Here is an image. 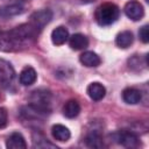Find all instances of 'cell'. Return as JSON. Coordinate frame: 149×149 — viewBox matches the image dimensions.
Instances as JSON below:
<instances>
[{
	"instance_id": "5",
	"label": "cell",
	"mask_w": 149,
	"mask_h": 149,
	"mask_svg": "<svg viewBox=\"0 0 149 149\" xmlns=\"http://www.w3.org/2000/svg\"><path fill=\"white\" fill-rule=\"evenodd\" d=\"M112 137L114 139V141L126 148H136L140 146V141L139 137L133 133V132H128V130H121L118 133H114L112 135Z\"/></svg>"
},
{
	"instance_id": "22",
	"label": "cell",
	"mask_w": 149,
	"mask_h": 149,
	"mask_svg": "<svg viewBox=\"0 0 149 149\" xmlns=\"http://www.w3.org/2000/svg\"><path fill=\"white\" fill-rule=\"evenodd\" d=\"M139 36H140V40L143 42V43H148L149 42V27L146 24L143 26L140 31H139Z\"/></svg>"
},
{
	"instance_id": "15",
	"label": "cell",
	"mask_w": 149,
	"mask_h": 149,
	"mask_svg": "<svg viewBox=\"0 0 149 149\" xmlns=\"http://www.w3.org/2000/svg\"><path fill=\"white\" fill-rule=\"evenodd\" d=\"M80 112V105L77 100L74 99H70L65 102L64 107H63V114L69 118V119H73L76 118Z\"/></svg>"
},
{
	"instance_id": "7",
	"label": "cell",
	"mask_w": 149,
	"mask_h": 149,
	"mask_svg": "<svg viewBox=\"0 0 149 149\" xmlns=\"http://www.w3.org/2000/svg\"><path fill=\"white\" fill-rule=\"evenodd\" d=\"M125 14L133 21H137V20H141L143 17V14H144V9H143V6L136 1V0H130L128 1L126 5H125Z\"/></svg>"
},
{
	"instance_id": "6",
	"label": "cell",
	"mask_w": 149,
	"mask_h": 149,
	"mask_svg": "<svg viewBox=\"0 0 149 149\" xmlns=\"http://www.w3.org/2000/svg\"><path fill=\"white\" fill-rule=\"evenodd\" d=\"M15 78V71L12 64L0 58V86L8 87Z\"/></svg>"
},
{
	"instance_id": "18",
	"label": "cell",
	"mask_w": 149,
	"mask_h": 149,
	"mask_svg": "<svg viewBox=\"0 0 149 149\" xmlns=\"http://www.w3.org/2000/svg\"><path fill=\"white\" fill-rule=\"evenodd\" d=\"M69 44L74 50H81L88 45V40L83 34H73L69 40Z\"/></svg>"
},
{
	"instance_id": "23",
	"label": "cell",
	"mask_w": 149,
	"mask_h": 149,
	"mask_svg": "<svg viewBox=\"0 0 149 149\" xmlns=\"http://www.w3.org/2000/svg\"><path fill=\"white\" fill-rule=\"evenodd\" d=\"M8 121V114L5 108H0V128H3L7 125Z\"/></svg>"
},
{
	"instance_id": "1",
	"label": "cell",
	"mask_w": 149,
	"mask_h": 149,
	"mask_svg": "<svg viewBox=\"0 0 149 149\" xmlns=\"http://www.w3.org/2000/svg\"><path fill=\"white\" fill-rule=\"evenodd\" d=\"M40 31L29 22L17 26L10 30L0 31V51L13 52L29 48Z\"/></svg>"
},
{
	"instance_id": "2",
	"label": "cell",
	"mask_w": 149,
	"mask_h": 149,
	"mask_svg": "<svg viewBox=\"0 0 149 149\" xmlns=\"http://www.w3.org/2000/svg\"><path fill=\"white\" fill-rule=\"evenodd\" d=\"M120 15V9L116 5L111 3V2H106L100 5L94 14L95 21L99 26H109L112 23H114Z\"/></svg>"
},
{
	"instance_id": "17",
	"label": "cell",
	"mask_w": 149,
	"mask_h": 149,
	"mask_svg": "<svg viewBox=\"0 0 149 149\" xmlns=\"http://www.w3.org/2000/svg\"><path fill=\"white\" fill-rule=\"evenodd\" d=\"M134 41V36H133V33L129 31V30H125V31H121L116 35V38H115V43L119 48H122V49H126L128 47L132 45Z\"/></svg>"
},
{
	"instance_id": "3",
	"label": "cell",
	"mask_w": 149,
	"mask_h": 149,
	"mask_svg": "<svg viewBox=\"0 0 149 149\" xmlns=\"http://www.w3.org/2000/svg\"><path fill=\"white\" fill-rule=\"evenodd\" d=\"M50 102L51 94L47 90H36L30 95V105L47 114L50 112Z\"/></svg>"
},
{
	"instance_id": "8",
	"label": "cell",
	"mask_w": 149,
	"mask_h": 149,
	"mask_svg": "<svg viewBox=\"0 0 149 149\" xmlns=\"http://www.w3.org/2000/svg\"><path fill=\"white\" fill-rule=\"evenodd\" d=\"M6 147L8 149H24L27 148V143L21 133L14 132L8 136L6 141Z\"/></svg>"
},
{
	"instance_id": "4",
	"label": "cell",
	"mask_w": 149,
	"mask_h": 149,
	"mask_svg": "<svg viewBox=\"0 0 149 149\" xmlns=\"http://www.w3.org/2000/svg\"><path fill=\"white\" fill-rule=\"evenodd\" d=\"M52 19V12L50 9H41L37 12H34L29 17V23L33 24L40 33L42 29L51 21Z\"/></svg>"
},
{
	"instance_id": "21",
	"label": "cell",
	"mask_w": 149,
	"mask_h": 149,
	"mask_svg": "<svg viewBox=\"0 0 149 149\" xmlns=\"http://www.w3.org/2000/svg\"><path fill=\"white\" fill-rule=\"evenodd\" d=\"M147 64H148V62H147V56H146L144 61H142V58H141L139 55H134L133 57H130V58L128 59V65H129V68L133 69V70H136V71L142 70Z\"/></svg>"
},
{
	"instance_id": "13",
	"label": "cell",
	"mask_w": 149,
	"mask_h": 149,
	"mask_svg": "<svg viewBox=\"0 0 149 149\" xmlns=\"http://www.w3.org/2000/svg\"><path fill=\"white\" fill-rule=\"evenodd\" d=\"M79 61H80V63L83 65H85L87 68H95L101 62L100 57L95 52H93V51H85V52H83L80 55V57H79Z\"/></svg>"
},
{
	"instance_id": "16",
	"label": "cell",
	"mask_w": 149,
	"mask_h": 149,
	"mask_svg": "<svg viewBox=\"0 0 149 149\" xmlns=\"http://www.w3.org/2000/svg\"><path fill=\"white\" fill-rule=\"evenodd\" d=\"M51 134H52L54 139H56L57 141H61V142H66V141L70 139V136H71L70 130H69L65 126L59 125V123L52 126V128H51Z\"/></svg>"
},
{
	"instance_id": "19",
	"label": "cell",
	"mask_w": 149,
	"mask_h": 149,
	"mask_svg": "<svg viewBox=\"0 0 149 149\" xmlns=\"http://www.w3.org/2000/svg\"><path fill=\"white\" fill-rule=\"evenodd\" d=\"M85 142H86L87 147H91V148H101L102 147V137H101L100 133L97 130H93L90 134H87Z\"/></svg>"
},
{
	"instance_id": "14",
	"label": "cell",
	"mask_w": 149,
	"mask_h": 149,
	"mask_svg": "<svg viewBox=\"0 0 149 149\" xmlns=\"http://www.w3.org/2000/svg\"><path fill=\"white\" fill-rule=\"evenodd\" d=\"M23 10H24L23 5L21 2H16V3H12V5L0 7V16H2V17L14 16V15L21 14Z\"/></svg>"
},
{
	"instance_id": "10",
	"label": "cell",
	"mask_w": 149,
	"mask_h": 149,
	"mask_svg": "<svg viewBox=\"0 0 149 149\" xmlns=\"http://www.w3.org/2000/svg\"><path fill=\"white\" fill-rule=\"evenodd\" d=\"M122 99L125 102L130 104V105H135L139 104L142 99V93L140 90L134 88V87H128L125 88L122 92Z\"/></svg>"
},
{
	"instance_id": "11",
	"label": "cell",
	"mask_w": 149,
	"mask_h": 149,
	"mask_svg": "<svg viewBox=\"0 0 149 149\" xmlns=\"http://www.w3.org/2000/svg\"><path fill=\"white\" fill-rule=\"evenodd\" d=\"M37 79V73L34 68L31 66H26L21 73H20V83L24 86L33 85Z\"/></svg>"
},
{
	"instance_id": "9",
	"label": "cell",
	"mask_w": 149,
	"mask_h": 149,
	"mask_svg": "<svg viewBox=\"0 0 149 149\" xmlns=\"http://www.w3.org/2000/svg\"><path fill=\"white\" fill-rule=\"evenodd\" d=\"M87 94H88V97L92 99V100H94V101H99V100H101L104 97H105V94H106V88H105V86L102 85V84H100V83H97V81H94V83H91L88 86H87Z\"/></svg>"
},
{
	"instance_id": "20",
	"label": "cell",
	"mask_w": 149,
	"mask_h": 149,
	"mask_svg": "<svg viewBox=\"0 0 149 149\" xmlns=\"http://www.w3.org/2000/svg\"><path fill=\"white\" fill-rule=\"evenodd\" d=\"M33 146L35 148H57L55 144L50 143L48 139L43 136V134L40 133H35L33 135Z\"/></svg>"
},
{
	"instance_id": "12",
	"label": "cell",
	"mask_w": 149,
	"mask_h": 149,
	"mask_svg": "<svg viewBox=\"0 0 149 149\" xmlns=\"http://www.w3.org/2000/svg\"><path fill=\"white\" fill-rule=\"evenodd\" d=\"M69 38V31L65 27L59 26L51 33V41L55 45H62L64 44Z\"/></svg>"
}]
</instances>
